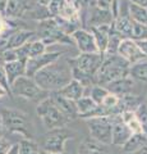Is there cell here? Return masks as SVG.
Masks as SVG:
<instances>
[{
    "mask_svg": "<svg viewBox=\"0 0 147 154\" xmlns=\"http://www.w3.org/2000/svg\"><path fill=\"white\" fill-rule=\"evenodd\" d=\"M28 2H39V0H28Z\"/></svg>",
    "mask_w": 147,
    "mask_h": 154,
    "instance_id": "7dc6e473",
    "label": "cell"
},
{
    "mask_svg": "<svg viewBox=\"0 0 147 154\" xmlns=\"http://www.w3.org/2000/svg\"><path fill=\"white\" fill-rule=\"evenodd\" d=\"M58 93L60 95H63L64 98H67L69 100H73V102H78L81 98H83L86 94V88L77 80H72L68 85H65L63 89H60Z\"/></svg>",
    "mask_w": 147,
    "mask_h": 154,
    "instance_id": "2e32d148",
    "label": "cell"
},
{
    "mask_svg": "<svg viewBox=\"0 0 147 154\" xmlns=\"http://www.w3.org/2000/svg\"><path fill=\"white\" fill-rule=\"evenodd\" d=\"M65 3H67V0H51L50 7H49V13H51L54 17H58L60 12L63 11Z\"/></svg>",
    "mask_w": 147,
    "mask_h": 154,
    "instance_id": "d6a6232c",
    "label": "cell"
},
{
    "mask_svg": "<svg viewBox=\"0 0 147 154\" xmlns=\"http://www.w3.org/2000/svg\"><path fill=\"white\" fill-rule=\"evenodd\" d=\"M36 113L41 118V121L44 123V126L47 128V131L53 128L65 127V125L69 122V119L55 105L53 99L50 98V95L37 104Z\"/></svg>",
    "mask_w": 147,
    "mask_h": 154,
    "instance_id": "5b68a950",
    "label": "cell"
},
{
    "mask_svg": "<svg viewBox=\"0 0 147 154\" xmlns=\"http://www.w3.org/2000/svg\"><path fill=\"white\" fill-rule=\"evenodd\" d=\"M42 154H51V153H46V152H42ZM59 154H72V153H67V152H64V153H59Z\"/></svg>",
    "mask_w": 147,
    "mask_h": 154,
    "instance_id": "bcb514c9",
    "label": "cell"
},
{
    "mask_svg": "<svg viewBox=\"0 0 147 154\" xmlns=\"http://www.w3.org/2000/svg\"><path fill=\"white\" fill-rule=\"evenodd\" d=\"M26 64H27V60H14V62L5 63V72H7L9 86L17 79H19L22 76H27L26 75Z\"/></svg>",
    "mask_w": 147,
    "mask_h": 154,
    "instance_id": "44dd1931",
    "label": "cell"
},
{
    "mask_svg": "<svg viewBox=\"0 0 147 154\" xmlns=\"http://www.w3.org/2000/svg\"><path fill=\"white\" fill-rule=\"evenodd\" d=\"M4 13L0 12V37L3 35H5L8 32V28H7V21H5V16H3Z\"/></svg>",
    "mask_w": 147,
    "mask_h": 154,
    "instance_id": "8d00e7d4",
    "label": "cell"
},
{
    "mask_svg": "<svg viewBox=\"0 0 147 154\" xmlns=\"http://www.w3.org/2000/svg\"><path fill=\"white\" fill-rule=\"evenodd\" d=\"M73 135L65 127L53 128L49 130L44 136L41 141V149L42 152L51 153V154H59L65 152V144L72 137Z\"/></svg>",
    "mask_w": 147,
    "mask_h": 154,
    "instance_id": "52a82bcc",
    "label": "cell"
},
{
    "mask_svg": "<svg viewBox=\"0 0 147 154\" xmlns=\"http://www.w3.org/2000/svg\"><path fill=\"white\" fill-rule=\"evenodd\" d=\"M3 126L9 132L21 134L26 139H30V134L27 131V117L22 112L16 109H4L1 113Z\"/></svg>",
    "mask_w": 147,
    "mask_h": 154,
    "instance_id": "9c48e42d",
    "label": "cell"
},
{
    "mask_svg": "<svg viewBox=\"0 0 147 154\" xmlns=\"http://www.w3.org/2000/svg\"><path fill=\"white\" fill-rule=\"evenodd\" d=\"M7 2H8V0H0V12H1V13H4V9H5Z\"/></svg>",
    "mask_w": 147,
    "mask_h": 154,
    "instance_id": "b9f144b4",
    "label": "cell"
},
{
    "mask_svg": "<svg viewBox=\"0 0 147 154\" xmlns=\"http://www.w3.org/2000/svg\"><path fill=\"white\" fill-rule=\"evenodd\" d=\"M114 5H115V0H96V7L100 9H104V11L113 12Z\"/></svg>",
    "mask_w": 147,
    "mask_h": 154,
    "instance_id": "e575fe53",
    "label": "cell"
},
{
    "mask_svg": "<svg viewBox=\"0 0 147 154\" xmlns=\"http://www.w3.org/2000/svg\"><path fill=\"white\" fill-rule=\"evenodd\" d=\"M129 17L133 22L147 26V8L136 5L129 2Z\"/></svg>",
    "mask_w": 147,
    "mask_h": 154,
    "instance_id": "4316f807",
    "label": "cell"
},
{
    "mask_svg": "<svg viewBox=\"0 0 147 154\" xmlns=\"http://www.w3.org/2000/svg\"><path fill=\"white\" fill-rule=\"evenodd\" d=\"M131 76L141 82H147V59L131 67Z\"/></svg>",
    "mask_w": 147,
    "mask_h": 154,
    "instance_id": "f1b7e54d",
    "label": "cell"
},
{
    "mask_svg": "<svg viewBox=\"0 0 147 154\" xmlns=\"http://www.w3.org/2000/svg\"><path fill=\"white\" fill-rule=\"evenodd\" d=\"M134 113L142 126V131L147 136V103H141V105L136 109Z\"/></svg>",
    "mask_w": 147,
    "mask_h": 154,
    "instance_id": "1f68e13d",
    "label": "cell"
},
{
    "mask_svg": "<svg viewBox=\"0 0 147 154\" xmlns=\"http://www.w3.org/2000/svg\"><path fill=\"white\" fill-rule=\"evenodd\" d=\"M131 64L119 54L105 55L101 68L95 76V85L107 86L123 77L131 76Z\"/></svg>",
    "mask_w": 147,
    "mask_h": 154,
    "instance_id": "3957f363",
    "label": "cell"
},
{
    "mask_svg": "<svg viewBox=\"0 0 147 154\" xmlns=\"http://www.w3.org/2000/svg\"><path fill=\"white\" fill-rule=\"evenodd\" d=\"M72 40L74 41V44L77 45L78 50L81 51V54H90V53H100L98 48L95 40V36L92 35L91 31L87 30H75L72 33Z\"/></svg>",
    "mask_w": 147,
    "mask_h": 154,
    "instance_id": "8fae6325",
    "label": "cell"
},
{
    "mask_svg": "<svg viewBox=\"0 0 147 154\" xmlns=\"http://www.w3.org/2000/svg\"><path fill=\"white\" fill-rule=\"evenodd\" d=\"M147 145V136L145 134H133L132 137L128 140V143L123 146V152L124 153H136L140 149Z\"/></svg>",
    "mask_w": 147,
    "mask_h": 154,
    "instance_id": "d4e9b609",
    "label": "cell"
},
{
    "mask_svg": "<svg viewBox=\"0 0 147 154\" xmlns=\"http://www.w3.org/2000/svg\"><path fill=\"white\" fill-rule=\"evenodd\" d=\"M50 98L53 99V102L55 103V105L59 108V110L69 119V121L70 119H75L77 117H79L75 102L64 98V96L60 95L58 91H55V93H50Z\"/></svg>",
    "mask_w": 147,
    "mask_h": 154,
    "instance_id": "4fadbf2b",
    "label": "cell"
},
{
    "mask_svg": "<svg viewBox=\"0 0 147 154\" xmlns=\"http://www.w3.org/2000/svg\"><path fill=\"white\" fill-rule=\"evenodd\" d=\"M111 30H113V25H102V26H96L92 27L91 31L92 35L95 36L96 44L98 48V51L105 54L107 45H109V40H110V35H111Z\"/></svg>",
    "mask_w": 147,
    "mask_h": 154,
    "instance_id": "9a60e30c",
    "label": "cell"
},
{
    "mask_svg": "<svg viewBox=\"0 0 147 154\" xmlns=\"http://www.w3.org/2000/svg\"><path fill=\"white\" fill-rule=\"evenodd\" d=\"M122 121L131 128V131L133 134H143L142 126L134 112H132V110H124L122 113Z\"/></svg>",
    "mask_w": 147,
    "mask_h": 154,
    "instance_id": "484cf974",
    "label": "cell"
},
{
    "mask_svg": "<svg viewBox=\"0 0 147 154\" xmlns=\"http://www.w3.org/2000/svg\"><path fill=\"white\" fill-rule=\"evenodd\" d=\"M133 86H134V79L132 76H127V77H123L120 80H116L114 82L109 84L105 88L111 94H115L118 96H124L131 93Z\"/></svg>",
    "mask_w": 147,
    "mask_h": 154,
    "instance_id": "ac0fdd59",
    "label": "cell"
},
{
    "mask_svg": "<svg viewBox=\"0 0 147 154\" xmlns=\"http://www.w3.org/2000/svg\"><path fill=\"white\" fill-rule=\"evenodd\" d=\"M8 94H9V91H8L5 88H4V86L0 85V99L4 98V96H7Z\"/></svg>",
    "mask_w": 147,
    "mask_h": 154,
    "instance_id": "60d3db41",
    "label": "cell"
},
{
    "mask_svg": "<svg viewBox=\"0 0 147 154\" xmlns=\"http://www.w3.org/2000/svg\"><path fill=\"white\" fill-rule=\"evenodd\" d=\"M47 45L42 40H34L30 42V58H37L44 55L46 51Z\"/></svg>",
    "mask_w": 147,
    "mask_h": 154,
    "instance_id": "4dcf8cb0",
    "label": "cell"
},
{
    "mask_svg": "<svg viewBox=\"0 0 147 154\" xmlns=\"http://www.w3.org/2000/svg\"><path fill=\"white\" fill-rule=\"evenodd\" d=\"M8 154H19V145H18V144H14Z\"/></svg>",
    "mask_w": 147,
    "mask_h": 154,
    "instance_id": "ab89813d",
    "label": "cell"
},
{
    "mask_svg": "<svg viewBox=\"0 0 147 154\" xmlns=\"http://www.w3.org/2000/svg\"><path fill=\"white\" fill-rule=\"evenodd\" d=\"M19 145V154H42L40 145L31 139H23L18 143Z\"/></svg>",
    "mask_w": 147,
    "mask_h": 154,
    "instance_id": "83f0119b",
    "label": "cell"
},
{
    "mask_svg": "<svg viewBox=\"0 0 147 154\" xmlns=\"http://www.w3.org/2000/svg\"><path fill=\"white\" fill-rule=\"evenodd\" d=\"M133 154H147V145L146 146H143L142 149H140L138 152H136V153H133Z\"/></svg>",
    "mask_w": 147,
    "mask_h": 154,
    "instance_id": "7bdbcfd3",
    "label": "cell"
},
{
    "mask_svg": "<svg viewBox=\"0 0 147 154\" xmlns=\"http://www.w3.org/2000/svg\"><path fill=\"white\" fill-rule=\"evenodd\" d=\"M36 36V32L28 31V30H18L16 32H12L8 40L7 49H16V48H21L23 45L28 44V42L34 41V37Z\"/></svg>",
    "mask_w": 147,
    "mask_h": 154,
    "instance_id": "e0dca14e",
    "label": "cell"
},
{
    "mask_svg": "<svg viewBox=\"0 0 147 154\" xmlns=\"http://www.w3.org/2000/svg\"><path fill=\"white\" fill-rule=\"evenodd\" d=\"M78 154H107L105 145L93 139L84 140L78 146Z\"/></svg>",
    "mask_w": 147,
    "mask_h": 154,
    "instance_id": "cb8c5ba5",
    "label": "cell"
},
{
    "mask_svg": "<svg viewBox=\"0 0 147 154\" xmlns=\"http://www.w3.org/2000/svg\"><path fill=\"white\" fill-rule=\"evenodd\" d=\"M105 59L102 53H90L79 54L73 59H68L73 71V79L79 81L84 88H92L95 85V76L101 68Z\"/></svg>",
    "mask_w": 147,
    "mask_h": 154,
    "instance_id": "7a4b0ae2",
    "label": "cell"
},
{
    "mask_svg": "<svg viewBox=\"0 0 147 154\" xmlns=\"http://www.w3.org/2000/svg\"><path fill=\"white\" fill-rule=\"evenodd\" d=\"M35 81L46 93H55L73 80V71L69 60L58 59L42 68L34 76Z\"/></svg>",
    "mask_w": 147,
    "mask_h": 154,
    "instance_id": "6da1fadb",
    "label": "cell"
},
{
    "mask_svg": "<svg viewBox=\"0 0 147 154\" xmlns=\"http://www.w3.org/2000/svg\"><path fill=\"white\" fill-rule=\"evenodd\" d=\"M137 42H138V45L142 49V51L147 55V40H141V41H137Z\"/></svg>",
    "mask_w": 147,
    "mask_h": 154,
    "instance_id": "f35d334b",
    "label": "cell"
},
{
    "mask_svg": "<svg viewBox=\"0 0 147 154\" xmlns=\"http://www.w3.org/2000/svg\"><path fill=\"white\" fill-rule=\"evenodd\" d=\"M10 95L21 96V98L40 103L44 99H46L50 95V93H46L42 90L37 85L34 77L22 76L10 85Z\"/></svg>",
    "mask_w": 147,
    "mask_h": 154,
    "instance_id": "8992f818",
    "label": "cell"
},
{
    "mask_svg": "<svg viewBox=\"0 0 147 154\" xmlns=\"http://www.w3.org/2000/svg\"><path fill=\"white\" fill-rule=\"evenodd\" d=\"M39 36L46 45L55 42H70L68 33L60 26L58 18H45L39 25Z\"/></svg>",
    "mask_w": 147,
    "mask_h": 154,
    "instance_id": "ba28073f",
    "label": "cell"
},
{
    "mask_svg": "<svg viewBox=\"0 0 147 154\" xmlns=\"http://www.w3.org/2000/svg\"><path fill=\"white\" fill-rule=\"evenodd\" d=\"M60 57H61L60 51H51V53H45L44 55L37 58H28L26 64V75L28 77H34L42 68H45L49 64L60 59Z\"/></svg>",
    "mask_w": 147,
    "mask_h": 154,
    "instance_id": "7c38bea8",
    "label": "cell"
},
{
    "mask_svg": "<svg viewBox=\"0 0 147 154\" xmlns=\"http://www.w3.org/2000/svg\"><path fill=\"white\" fill-rule=\"evenodd\" d=\"M0 85L4 86L10 94V86H9L7 72H5V63H1V62H0Z\"/></svg>",
    "mask_w": 147,
    "mask_h": 154,
    "instance_id": "836d02e7",
    "label": "cell"
},
{
    "mask_svg": "<svg viewBox=\"0 0 147 154\" xmlns=\"http://www.w3.org/2000/svg\"><path fill=\"white\" fill-rule=\"evenodd\" d=\"M75 104H77L78 116L81 118H84V119L92 118L95 116V112H96L97 107H98V105L92 100L91 96H88V95H84L83 98H81L78 102H75Z\"/></svg>",
    "mask_w": 147,
    "mask_h": 154,
    "instance_id": "603a6c76",
    "label": "cell"
},
{
    "mask_svg": "<svg viewBox=\"0 0 147 154\" xmlns=\"http://www.w3.org/2000/svg\"><path fill=\"white\" fill-rule=\"evenodd\" d=\"M114 19L115 17L111 11H104V9L96 7L90 16V25H91V28L102 25H113Z\"/></svg>",
    "mask_w": 147,
    "mask_h": 154,
    "instance_id": "7402d4cb",
    "label": "cell"
},
{
    "mask_svg": "<svg viewBox=\"0 0 147 154\" xmlns=\"http://www.w3.org/2000/svg\"><path fill=\"white\" fill-rule=\"evenodd\" d=\"M122 118V114L116 116H104V117H93L84 119L88 127L90 135L93 140L109 145L111 144V135H113V127L114 123Z\"/></svg>",
    "mask_w": 147,
    "mask_h": 154,
    "instance_id": "277c9868",
    "label": "cell"
},
{
    "mask_svg": "<svg viewBox=\"0 0 147 154\" xmlns=\"http://www.w3.org/2000/svg\"><path fill=\"white\" fill-rule=\"evenodd\" d=\"M72 2L77 5V3H86V2H88V0H72Z\"/></svg>",
    "mask_w": 147,
    "mask_h": 154,
    "instance_id": "f6af8a7d",
    "label": "cell"
},
{
    "mask_svg": "<svg viewBox=\"0 0 147 154\" xmlns=\"http://www.w3.org/2000/svg\"><path fill=\"white\" fill-rule=\"evenodd\" d=\"M109 91L105 86H101V85H93L92 88H90V94H87L88 96H91L92 100L95 103H96L97 105H101L104 99L106 98V96L109 95Z\"/></svg>",
    "mask_w": 147,
    "mask_h": 154,
    "instance_id": "f546056e",
    "label": "cell"
},
{
    "mask_svg": "<svg viewBox=\"0 0 147 154\" xmlns=\"http://www.w3.org/2000/svg\"><path fill=\"white\" fill-rule=\"evenodd\" d=\"M30 3L31 2L28 0H8L4 9V16L5 18H19L28 9Z\"/></svg>",
    "mask_w": 147,
    "mask_h": 154,
    "instance_id": "ffe728a7",
    "label": "cell"
},
{
    "mask_svg": "<svg viewBox=\"0 0 147 154\" xmlns=\"http://www.w3.org/2000/svg\"><path fill=\"white\" fill-rule=\"evenodd\" d=\"M129 2H131L132 4H136V5L147 8V0H129Z\"/></svg>",
    "mask_w": 147,
    "mask_h": 154,
    "instance_id": "74e56055",
    "label": "cell"
},
{
    "mask_svg": "<svg viewBox=\"0 0 147 154\" xmlns=\"http://www.w3.org/2000/svg\"><path fill=\"white\" fill-rule=\"evenodd\" d=\"M3 131H4V126H3L1 117H0V137H3Z\"/></svg>",
    "mask_w": 147,
    "mask_h": 154,
    "instance_id": "ee69618b",
    "label": "cell"
},
{
    "mask_svg": "<svg viewBox=\"0 0 147 154\" xmlns=\"http://www.w3.org/2000/svg\"><path fill=\"white\" fill-rule=\"evenodd\" d=\"M132 135H133V132L131 131V128L128 127L120 118L119 121H116L114 123L113 135H111V144L123 148L128 143V140L132 137Z\"/></svg>",
    "mask_w": 147,
    "mask_h": 154,
    "instance_id": "5bb4252c",
    "label": "cell"
},
{
    "mask_svg": "<svg viewBox=\"0 0 147 154\" xmlns=\"http://www.w3.org/2000/svg\"><path fill=\"white\" fill-rule=\"evenodd\" d=\"M113 30L119 33L123 38H132L133 21L129 16H116L113 22Z\"/></svg>",
    "mask_w": 147,
    "mask_h": 154,
    "instance_id": "d6986e66",
    "label": "cell"
},
{
    "mask_svg": "<svg viewBox=\"0 0 147 154\" xmlns=\"http://www.w3.org/2000/svg\"><path fill=\"white\" fill-rule=\"evenodd\" d=\"M118 54L124 58L131 66L147 59V55L142 51L138 42L132 40V38H123V41L119 45V49H118Z\"/></svg>",
    "mask_w": 147,
    "mask_h": 154,
    "instance_id": "30bf717a",
    "label": "cell"
},
{
    "mask_svg": "<svg viewBox=\"0 0 147 154\" xmlns=\"http://www.w3.org/2000/svg\"><path fill=\"white\" fill-rule=\"evenodd\" d=\"M14 144H12L5 136L0 137V154H8Z\"/></svg>",
    "mask_w": 147,
    "mask_h": 154,
    "instance_id": "d590c367",
    "label": "cell"
}]
</instances>
